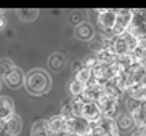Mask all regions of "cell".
Wrapping results in <instances>:
<instances>
[{"instance_id":"obj_9","label":"cell","mask_w":146,"mask_h":136,"mask_svg":"<svg viewBox=\"0 0 146 136\" xmlns=\"http://www.w3.org/2000/svg\"><path fill=\"white\" fill-rule=\"evenodd\" d=\"M24 74H23V71L19 67H13L11 71H10L7 75H5V82H7V85L10 86V88H19V86L24 83Z\"/></svg>"},{"instance_id":"obj_13","label":"cell","mask_w":146,"mask_h":136,"mask_svg":"<svg viewBox=\"0 0 146 136\" xmlns=\"http://www.w3.org/2000/svg\"><path fill=\"white\" fill-rule=\"evenodd\" d=\"M31 136H56L53 130L48 125V120H39L32 125V131Z\"/></svg>"},{"instance_id":"obj_25","label":"cell","mask_w":146,"mask_h":136,"mask_svg":"<svg viewBox=\"0 0 146 136\" xmlns=\"http://www.w3.org/2000/svg\"><path fill=\"white\" fill-rule=\"evenodd\" d=\"M5 26H7V19H5V18H3V15H2V16H0V30L3 29Z\"/></svg>"},{"instance_id":"obj_8","label":"cell","mask_w":146,"mask_h":136,"mask_svg":"<svg viewBox=\"0 0 146 136\" xmlns=\"http://www.w3.org/2000/svg\"><path fill=\"white\" fill-rule=\"evenodd\" d=\"M98 106L101 107L104 117H116L117 114V106H119V99L116 98H109L106 94H103L98 101Z\"/></svg>"},{"instance_id":"obj_26","label":"cell","mask_w":146,"mask_h":136,"mask_svg":"<svg viewBox=\"0 0 146 136\" xmlns=\"http://www.w3.org/2000/svg\"><path fill=\"white\" fill-rule=\"evenodd\" d=\"M138 131H140V135H141V136H146V125H145V127H141V128H138Z\"/></svg>"},{"instance_id":"obj_29","label":"cell","mask_w":146,"mask_h":136,"mask_svg":"<svg viewBox=\"0 0 146 136\" xmlns=\"http://www.w3.org/2000/svg\"><path fill=\"white\" fill-rule=\"evenodd\" d=\"M0 90H2V80H0Z\"/></svg>"},{"instance_id":"obj_7","label":"cell","mask_w":146,"mask_h":136,"mask_svg":"<svg viewBox=\"0 0 146 136\" xmlns=\"http://www.w3.org/2000/svg\"><path fill=\"white\" fill-rule=\"evenodd\" d=\"M23 122L19 119V115L13 114L10 119L3 122V130H2V136H18L21 131Z\"/></svg>"},{"instance_id":"obj_11","label":"cell","mask_w":146,"mask_h":136,"mask_svg":"<svg viewBox=\"0 0 146 136\" xmlns=\"http://www.w3.org/2000/svg\"><path fill=\"white\" fill-rule=\"evenodd\" d=\"M100 125V128L103 130L104 133H108L109 136H120L119 135V128H117V122L116 117H101L100 122H96Z\"/></svg>"},{"instance_id":"obj_21","label":"cell","mask_w":146,"mask_h":136,"mask_svg":"<svg viewBox=\"0 0 146 136\" xmlns=\"http://www.w3.org/2000/svg\"><path fill=\"white\" fill-rule=\"evenodd\" d=\"M13 67H15V64L11 63L8 58H3V59H0V79H2V77L5 79V75H7V74H8Z\"/></svg>"},{"instance_id":"obj_28","label":"cell","mask_w":146,"mask_h":136,"mask_svg":"<svg viewBox=\"0 0 146 136\" xmlns=\"http://www.w3.org/2000/svg\"><path fill=\"white\" fill-rule=\"evenodd\" d=\"M132 136H141V135H140V131H137V133H133Z\"/></svg>"},{"instance_id":"obj_16","label":"cell","mask_w":146,"mask_h":136,"mask_svg":"<svg viewBox=\"0 0 146 136\" xmlns=\"http://www.w3.org/2000/svg\"><path fill=\"white\" fill-rule=\"evenodd\" d=\"M125 93L130 96V99H135L138 102H143L146 101V85H141V86H135V88H130L127 90Z\"/></svg>"},{"instance_id":"obj_5","label":"cell","mask_w":146,"mask_h":136,"mask_svg":"<svg viewBox=\"0 0 146 136\" xmlns=\"http://www.w3.org/2000/svg\"><path fill=\"white\" fill-rule=\"evenodd\" d=\"M116 122H117V128H119L120 136H132L133 133L138 131L137 125H135V122H133V119H132V115H129V114L119 115L116 119Z\"/></svg>"},{"instance_id":"obj_10","label":"cell","mask_w":146,"mask_h":136,"mask_svg":"<svg viewBox=\"0 0 146 136\" xmlns=\"http://www.w3.org/2000/svg\"><path fill=\"white\" fill-rule=\"evenodd\" d=\"M130 115H132L133 122L137 125V128H141L146 125V101L138 102L137 106L130 111Z\"/></svg>"},{"instance_id":"obj_4","label":"cell","mask_w":146,"mask_h":136,"mask_svg":"<svg viewBox=\"0 0 146 136\" xmlns=\"http://www.w3.org/2000/svg\"><path fill=\"white\" fill-rule=\"evenodd\" d=\"M80 117L90 122V123H96L101 120L103 117V112H101V107L98 106V102H93V101H85L84 102V107H82V112H80Z\"/></svg>"},{"instance_id":"obj_24","label":"cell","mask_w":146,"mask_h":136,"mask_svg":"<svg viewBox=\"0 0 146 136\" xmlns=\"http://www.w3.org/2000/svg\"><path fill=\"white\" fill-rule=\"evenodd\" d=\"M96 64H98V59L93 56V58H88V59L85 61V64H84V66H85V67H88V69H93Z\"/></svg>"},{"instance_id":"obj_6","label":"cell","mask_w":146,"mask_h":136,"mask_svg":"<svg viewBox=\"0 0 146 136\" xmlns=\"http://www.w3.org/2000/svg\"><path fill=\"white\" fill-rule=\"evenodd\" d=\"M98 26L103 30H108L111 32L112 27H114V21H116V10L106 8V10H98Z\"/></svg>"},{"instance_id":"obj_2","label":"cell","mask_w":146,"mask_h":136,"mask_svg":"<svg viewBox=\"0 0 146 136\" xmlns=\"http://www.w3.org/2000/svg\"><path fill=\"white\" fill-rule=\"evenodd\" d=\"M92 133V123L87 122L84 117H71L66 119V128L64 135L72 136H87Z\"/></svg>"},{"instance_id":"obj_19","label":"cell","mask_w":146,"mask_h":136,"mask_svg":"<svg viewBox=\"0 0 146 136\" xmlns=\"http://www.w3.org/2000/svg\"><path fill=\"white\" fill-rule=\"evenodd\" d=\"M84 90H85V85L80 83V82H77L76 79L69 83V93L72 94V96H82Z\"/></svg>"},{"instance_id":"obj_22","label":"cell","mask_w":146,"mask_h":136,"mask_svg":"<svg viewBox=\"0 0 146 136\" xmlns=\"http://www.w3.org/2000/svg\"><path fill=\"white\" fill-rule=\"evenodd\" d=\"M18 16L21 18V19H29V21H32V19H35L37 18V10H19L18 11Z\"/></svg>"},{"instance_id":"obj_15","label":"cell","mask_w":146,"mask_h":136,"mask_svg":"<svg viewBox=\"0 0 146 136\" xmlns=\"http://www.w3.org/2000/svg\"><path fill=\"white\" fill-rule=\"evenodd\" d=\"M48 125H50V128L53 130V133H55V135L64 133V128H66V119H64V117H63L61 114L53 115L52 119H48Z\"/></svg>"},{"instance_id":"obj_30","label":"cell","mask_w":146,"mask_h":136,"mask_svg":"<svg viewBox=\"0 0 146 136\" xmlns=\"http://www.w3.org/2000/svg\"><path fill=\"white\" fill-rule=\"evenodd\" d=\"M87 136H92V135H87Z\"/></svg>"},{"instance_id":"obj_1","label":"cell","mask_w":146,"mask_h":136,"mask_svg":"<svg viewBox=\"0 0 146 136\" xmlns=\"http://www.w3.org/2000/svg\"><path fill=\"white\" fill-rule=\"evenodd\" d=\"M24 83H26L27 91L31 94H34V96H40V94L48 93V90L52 86L50 75L43 69H32L27 74V77L24 79Z\"/></svg>"},{"instance_id":"obj_14","label":"cell","mask_w":146,"mask_h":136,"mask_svg":"<svg viewBox=\"0 0 146 136\" xmlns=\"http://www.w3.org/2000/svg\"><path fill=\"white\" fill-rule=\"evenodd\" d=\"M74 34H76V37H77L79 40H92V38H93V29H92L90 24L80 22V24L76 26Z\"/></svg>"},{"instance_id":"obj_12","label":"cell","mask_w":146,"mask_h":136,"mask_svg":"<svg viewBox=\"0 0 146 136\" xmlns=\"http://www.w3.org/2000/svg\"><path fill=\"white\" fill-rule=\"evenodd\" d=\"M15 114V104L10 96H0V120H7Z\"/></svg>"},{"instance_id":"obj_27","label":"cell","mask_w":146,"mask_h":136,"mask_svg":"<svg viewBox=\"0 0 146 136\" xmlns=\"http://www.w3.org/2000/svg\"><path fill=\"white\" fill-rule=\"evenodd\" d=\"M2 130H3V120H0V136H2Z\"/></svg>"},{"instance_id":"obj_20","label":"cell","mask_w":146,"mask_h":136,"mask_svg":"<svg viewBox=\"0 0 146 136\" xmlns=\"http://www.w3.org/2000/svg\"><path fill=\"white\" fill-rule=\"evenodd\" d=\"M84 102L85 99L82 96H74L72 101H71V106H72V111H74V115L76 117H80V112H82V107H84Z\"/></svg>"},{"instance_id":"obj_23","label":"cell","mask_w":146,"mask_h":136,"mask_svg":"<svg viewBox=\"0 0 146 136\" xmlns=\"http://www.w3.org/2000/svg\"><path fill=\"white\" fill-rule=\"evenodd\" d=\"M64 119H71V117H76L74 115V111H72V106H71V102H66L64 106L61 107V112H60Z\"/></svg>"},{"instance_id":"obj_18","label":"cell","mask_w":146,"mask_h":136,"mask_svg":"<svg viewBox=\"0 0 146 136\" xmlns=\"http://www.w3.org/2000/svg\"><path fill=\"white\" fill-rule=\"evenodd\" d=\"M92 75H93V74H92V69L85 67V66H82V67L79 69L77 72H76V80L85 85L87 82H88V80L92 79Z\"/></svg>"},{"instance_id":"obj_3","label":"cell","mask_w":146,"mask_h":136,"mask_svg":"<svg viewBox=\"0 0 146 136\" xmlns=\"http://www.w3.org/2000/svg\"><path fill=\"white\" fill-rule=\"evenodd\" d=\"M135 13L133 10H116V21H114V27H112L111 34L112 35H122L129 30V26L132 24Z\"/></svg>"},{"instance_id":"obj_17","label":"cell","mask_w":146,"mask_h":136,"mask_svg":"<svg viewBox=\"0 0 146 136\" xmlns=\"http://www.w3.org/2000/svg\"><path fill=\"white\" fill-rule=\"evenodd\" d=\"M66 63V58L63 53H55L53 56H50V59H48V66L53 69V71H61L63 66Z\"/></svg>"}]
</instances>
